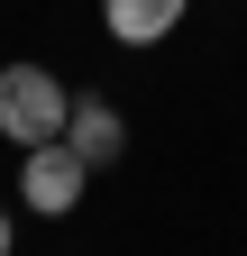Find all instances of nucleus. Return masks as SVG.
I'll return each instance as SVG.
<instances>
[{
    "mask_svg": "<svg viewBox=\"0 0 247 256\" xmlns=\"http://www.w3.org/2000/svg\"><path fill=\"white\" fill-rule=\"evenodd\" d=\"M64 82L46 74V64H0V138L10 146H46V138H64Z\"/></svg>",
    "mask_w": 247,
    "mask_h": 256,
    "instance_id": "1",
    "label": "nucleus"
},
{
    "mask_svg": "<svg viewBox=\"0 0 247 256\" xmlns=\"http://www.w3.org/2000/svg\"><path fill=\"white\" fill-rule=\"evenodd\" d=\"M82 183H92V156L74 138H46V146H18V192H28V210H46V220H64L82 202Z\"/></svg>",
    "mask_w": 247,
    "mask_h": 256,
    "instance_id": "2",
    "label": "nucleus"
},
{
    "mask_svg": "<svg viewBox=\"0 0 247 256\" xmlns=\"http://www.w3.org/2000/svg\"><path fill=\"white\" fill-rule=\"evenodd\" d=\"M183 10H192V0H101V28L119 46H165L183 28Z\"/></svg>",
    "mask_w": 247,
    "mask_h": 256,
    "instance_id": "3",
    "label": "nucleus"
},
{
    "mask_svg": "<svg viewBox=\"0 0 247 256\" xmlns=\"http://www.w3.org/2000/svg\"><path fill=\"white\" fill-rule=\"evenodd\" d=\"M64 138L92 156V165H110V156L128 146V128H119V110L101 101V92H82V101H74V119H64Z\"/></svg>",
    "mask_w": 247,
    "mask_h": 256,
    "instance_id": "4",
    "label": "nucleus"
},
{
    "mask_svg": "<svg viewBox=\"0 0 247 256\" xmlns=\"http://www.w3.org/2000/svg\"><path fill=\"white\" fill-rule=\"evenodd\" d=\"M0 256H10V210H0Z\"/></svg>",
    "mask_w": 247,
    "mask_h": 256,
    "instance_id": "5",
    "label": "nucleus"
}]
</instances>
